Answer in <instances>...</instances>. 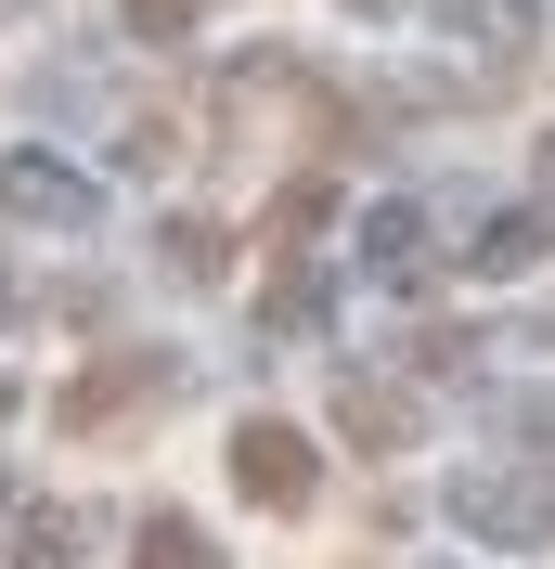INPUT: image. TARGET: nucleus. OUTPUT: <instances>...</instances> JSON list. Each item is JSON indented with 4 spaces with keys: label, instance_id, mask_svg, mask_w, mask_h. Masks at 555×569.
I'll return each instance as SVG.
<instances>
[{
    "label": "nucleus",
    "instance_id": "nucleus-2",
    "mask_svg": "<svg viewBox=\"0 0 555 569\" xmlns=\"http://www.w3.org/2000/svg\"><path fill=\"white\" fill-rule=\"evenodd\" d=\"M0 208H13V220H52V233H91V181L52 169V156H13V169H0Z\"/></svg>",
    "mask_w": 555,
    "mask_h": 569
},
{
    "label": "nucleus",
    "instance_id": "nucleus-3",
    "mask_svg": "<svg viewBox=\"0 0 555 569\" xmlns=\"http://www.w3.org/2000/svg\"><path fill=\"white\" fill-rule=\"evenodd\" d=\"M155 389H169V362H155V350H117L104 376H78L52 415H65V427H104V415H130V401H155Z\"/></svg>",
    "mask_w": 555,
    "mask_h": 569
},
{
    "label": "nucleus",
    "instance_id": "nucleus-10",
    "mask_svg": "<svg viewBox=\"0 0 555 569\" xmlns=\"http://www.w3.org/2000/svg\"><path fill=\"white\" fill-rule=\"evenodd\" d=\"M130 27H142V39H181V27H194V0H130Z\"/></svg>",
    "mask_w": 555,
    "mask_h": 569
},
{
    "label": "nucleus",
    "instance_id": "nucleus-9",
    "mask_svg": "<svg viewBox=\"0 0 555 569\" xmlns=\"http://www.w3.org/2000/svg\"><path fill=\"white\" fill-rule=\"evenodd\" d=\"M349 427H362V440H401V427H414V415H401V401H387L375 376H362V389H349Z\"/></svg>",
    "mask_w": 555,
    "mask_h": 569
},
{
    "label": "nucleus",
    "instance_id": "nucleus-1",
    "mask_svg": "<svg viewBox=\"0 0 555 569\" xmlns=\"http://www.w3.org/2000/svg\"><path fill=\"white\" fill-rule=\"evenodd\" d=\"M233 479H245V505H311L323 492V466H311V440H297V427H233Z\"/></svg>",
    "mask_w": 555,
    "mask_h": 569
},
{
    "label": "nucleus",
    "instance_id": "nucleus-5",
    "mask_svg": "<svg viewBox=\"0 0 555 569\" xmlns=\"http://www.w3.org/2000/svg\"><path fill=\"white\" fill-rule=\"evenodd\" d=\"M13 569H78V518H65V505H27V531H13Z\"/></svg>",
    "mask_w": 555,
    "mask_h": 569
},
{
    "label": "nucleus",
    "instance_id": "nucleus-6",
    "mask_svg": "<svg viewBox=\"0 0 555 569\" xmlns=\"http://www.w3.org/2000/svg\"><path fill=\"white\" fill-rule=\"evenodd\" d=\"M142 569H220V543L194 518H142Z\"/></svg>",
    "mask_w": 555,
    "mask_h": 569
},
{
    "label": "nucleus",
    "instance_id": "nucleus-7",
    "mask_svg": "<svg viewBox=\"0 0 555 569\" xmlns=\"http://www.w3.org/2000/svg\"><path fill=\"white\" fill-rule=\"evenodd\" d=\"M440 13H452L465 39H504V52L529 39V0H440Z\"/></svg>",
    "mask_w": 555,
    "mask_h": 569
},
{
    "label": "nucleus",
    "instance_id": "nucleus-8",
    "mask_svg": "<svg viewBox=\"0 0 555 569\" xmlns=\"http://www.w3.org/2000/svg\"><path fill=\"white\" fill-rule=\"evenodd\" d=\"M155 247H169V272H181V284H208V272H220V233H208V220H169Z\"/></svg>",
    "mask_w": 555,
    "mask_h": 569
},
{
    "label": "nucleus",
    "instance_id": "nucleus-11",
    "mask_svg": "<svg viewBox=\"0 0 555 569\" xmlns=\"http://www.w3.org/2000/svg\"><path fill=\"white\" fill-rule=\"evenodd\" d=\"M0 323H13V272H0Z\"/></svg>",
    "mask_w": 555,
    "mask_h": 569
},
{
    "label": "nucleus",
    "instance_id": "nucleus-12",
    "mask_svg": "<svg viewBox=\"0 0 555 569\" xmlns=\"http://www.w3.org/2000/svg\"><path fill=\"white\" fill-rule=\"evenodd\" d=\"M0 415H13V389H0Z\"/></svg>",
    "mask_w": 555,
    "mask_h": 569
},
{
    "label": "nucleus",
    "instance_id": "nucleus-4",
    "mask_svg": "<svg viewBox=\"0 0 555 569\" xmlns=\"http://www.w3.org/2000/svg\"><path fill=\"white\" fill-rule=\"evenodd\" d=\"M465 259H478V272H529V259H543V220H529V208L478 220V247H465Z\"/></svg>",
    "mask_w": 555,
    "mask_h": 569
}]
</instances>
